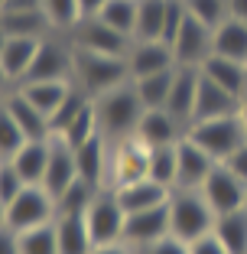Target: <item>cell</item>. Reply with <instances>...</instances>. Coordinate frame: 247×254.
<instances>
[{"mask_svg":"<svg viewBox=\"0 0 247 254\" xmlns=\"http://www.w3.org/2000/svg\"><path fill=\"white\" fill-rule=\"evenodd\" d=\"M127 82H130L127 59L72 46V85L82 88L88 98H101L104 91L120 88V85H127Z\"/></svg>","mask_w":247,"mask_h":254,"instance_id":"6da1fadb","label":"cell"},{"mask_svg":"<svg viewBox=\"0 0 247 254\" xmlns=\"http://www.w3.org/2000/svg\"><path fill=\"white\" fill-rule=\"evenodd\" d=\"M91 101H95V111H98V127H101V134L111 143L134 137L137 124H140L143 111H147L143 101L137 98L134 82L120 85V88H111L101 98H91Z\"/></svg>","mask_w":247,"mask_h":254,"instance_id":"7a4b0ae2","label":"cell"},{"mask_svg":"<svg viewBox=\"0 0 247 254\" xmlns=\"http://www.w3.org/2000/svg\"><path fill=\"white\" fill-rule=\"evenodd\" d=\"M215 209H211L198 189H172L169 195V235L192 245L215 228Z\"/></svg>","mask_w":247,"mask_h":254,"instance_id":"3957f363","label":"cell"},{"mask_svg":"<svg viewBox=\"0 0 247 254\" xmlns=\"http://www.w3.org/2000/svg\"><path fill=\"white\" fill-rule=\"evenodd\" d=\"M186 137L195 140L211 160H218V163H225L234 150L247 140L244 124H241L238 114H228V118H208V121H192V124L186 127Z\"/></svg>","mask_w":247,"mask_h":254,"instance_id":"277c9868","label":"cell"},{"mask_svg":"<svg viewBox=\"0 0 247 254\" xmlns=\"http://www.w3.org/2000/svg\"><path fill=\"white\" fill-rule=\"evenodd\" d=\"M124 222H127V212L120 209L114 189H101L95 195V202L88 205V212H85V225H88L95 248L124 241Z\"/></svg>","mask_w":247,"mask_h":254,"instance_id":"5b68a950","label":"cell"},{"mask_svg":"<svg viewBox=\"0 0 247 254\" xmlns=\"http://www.w3.org/2000/svg\"><path fill=\"white\" fill-rule=\"evenodd\" d=\"M55 199L46 192L43 186H26L13 202L7 205V228L13 232H26V228H39V225L55 222Z\"/></svg>","mask_w":247,"mask_h":254,"instance_id":"8992f818","label":"cell"},{"mask_svg":"<svg viewBox=\"0 0 247 254\" xmlns=\"http://www.w3.org/2000/svg\"><path fill=\"white\" fill-rule=\"evenodd\" d=\"M198 192L205 195L215 215H225V212H238L247 205V183L241 180L238 173L225 163H215V170L208 173V180L202 183Z\"/></svg>","mask_w":247,"mask_h":254,"instance_id":"52a82bcc","label":"cell"},{"mask_svg":"<svg viewBox=\"0 0 247 254\" xmlns=\"http://www.w3.org/2000/svg\"><path fill=\"white\" fill-rule=\"evenodd\" d=\"M150 176V147L140 143L137 137L111 143V176H107V189L127 186V183L147 180Z\"/></svg>","mask_w":247,"mask_h":254,"instance_id":"ba28073f","label":"cell"},{"mask_svg":"<svg viewBox=\"0 0 247 254\" xmlns=\"http://www.w3.org/2000/svg\"><path fill=\"white\" fill-rule=\"evenodd\" d=\"M26 82H72V46L46 36L39 43V53L33 59L26 78H23V85Z\"/></svg>","mask_w":247,"mask_h":254,"instance_id":"9c48e42d","label":"cell"},{"mask_svg":"<svg viewBox=\"0 0 247 254\" xmlns=\"http://www.w3.org/2000/svg\"><path fill=\"white\" fill-rule=\"evenodd\" d=\"M72 46L78 49H91V53H104V56H117V59H127L134 39L124 36V33L104 26L101 20H82L72 30Z\"/></svg>","mask_w":247,"mask_h":254,"instance_id":"30bf717a","label":"cell"},{"mask_svg":"<svg viewBox=\"0 0 247 254\" xmlns=\"http://www.w3.org/2000/svg\"><path fill=\"white\" fill-rule=\"evenodd\" d=\"M172 56H176V65L182 68H202L205 59L211 56V30L205 23H198L195 16H186L182 30L176 33V39L169 43Z\"/></svg>","mask_w":247,"mask_h":254,"instance_id":"8fae6325","label":"cell"},{"mask_svg":"<svg viewBox=\"0 0 247 254\" xmlns=\"http://www.w3.org/2000/svg\"><path fill=\"white\" fill-rule=\"evenodd\" d=\"M166 235H169V202L147 212H130L124 222V245H130L134 251L166 238Z\"/></svg>","mask_w":247,"mask_h":254,"instance_id":"7c38bea8","label":"cell"},{"mask_svg":"<svg viewBox=\"0 0 247 254\" xmlns=\"http://www.w3.org/2000/svg\"><path fill=\"white\" fill-rule=\"evenodd\" d=\"M218 160H211L202 147L189 137L176 143V189H202L208 173L215 170Z\"/></svg>","mask_w":247,"mask_h":254,"instance_id":"4fadbf2b","label":"cell"},{"mask_svg":"<svg viewBox=\"0 0 247 254\" xmlns=\"http://www.w3.org/2000/svg\"><path fill=\"white\" fill-rule=\"evenodd\" d=\"M134 137L147 147H169V143H179L186 137V124L176 121L166 108H147Z\"/></svg>","mask_w":247,"mask_h":254,"instance_id":"5bb4252c","label":"cell"},{"mask_svg":"<svg viewBox=\"0 0 247 254\" xmlns=\"http://www.w3.org/2000/svg\"><path fill=\"white\" fill-rule=\"evenodd\" d=\"M127 68H130V78H147V75L176 68V56L163 39H134L130 56H127Z\"/></svg>","mask_w":247,"mask_h":254,"instance_id":"9a60e30c","label":"cell"},{"mask_svg":"<svg viewBox=\"0 0 247 254\" xmlns=\"http://www.w3.org/2000/svg\"><path fill=\"white\" fill-rule=\"evenodd\" d=\"M3 108L10 111V118L16 121V127L23 130L26 140H52V127H49V118L39 111L36 105H30L26 98H23L20 88H10L7 95L0 98Z\"/></svg>","mask_w":247,"mask_h":254,"instance_id":"2e32d148","label":"cell"},{"mask_svg":"<svg viewBox=\"0 0 247 254\" xmlns=\"http://www.w3.org/2000/svg\"><path fill=\"white\" fill-rule=\"evenodd\" d=\"M75 166H78L82 180L107 189V176H111V140L104 134H98L88 143H82L75 150Z\"/></svg>","mask_w":247,"mask_h":254,"instance_id":"e0dca14e","label":"cell"},{"mask_svg":"<svg viewBox=\"0 0 247 254\" xmlns=\"http://www.w3.org/2000/svg\"><path fill=\"white\" fill-rule=\"evenodd\" d=\"M241 98L225 91L221 85H215L211 78H205L198 72V95H195V114L192 121H208V118H228V114H238Z\"/></svg>","mask_w":247,"mask_h":254,"instance_id":"ac0fdd59","label":"cell"},{"mask_svg":"<svg viewBox=\"0 0 247 254\" xmlns=\"http://www.w3.org/2000/svg\"><path fill=\"white\" fill-rule=\"evenodd\" d=\"M114 195H117L120 209L127 212H147V209H156V205H166L172 195L169 186H159L156 180H137V183H127V186H117L114 189Z\"/></svg>","mask_w":247,"mask_h":254,"instance_id":"d6986e66","label":"cell"},{"mask_svg":"<svg viewBox=\"0 0 247 254\" xmlns=\"http://www.w3.org/2000/svg\"><path fill=\"white\" fill-rule=\"evenodd\" d=\"M39 43L43 39H33V36H7V43L0 49V65H3L7 78L13 82V88L23 85V78H26V72H30L33 59L39 53Z\"/></svg>","mask_w":247,"mask_h":254,"instance_id":"ffe728a7","label":"cell"},{"mask_svg":"<svg viewBox=\"0 0 247 254\" xmlns=\"http://www.w3.org/2000/svg\"><path fill=\"white\" fill-rule=\"evenodd\" d=\"M75 176H78L75 150L65 147L62 140H55V137H52V143H49V163H46V176H43V189L55 199V195L75 180Z\"/></svg>","mask_w":247,"mask_h":254,"instance_id":"44dd1931","label":"cell"},{"mask_svg":"<svg viewBox=\"0 0 247 254\" xmlns=\"http://www.w3.org/2000/svg\"><path fill=\"white\" fill-rule=\"evenodd\" d=\"M195 95H198V68H176V78H172V91L169 101H166V111L172 114L182 124H192L195 114Z\"/></svg>","mask_w":247,"mask_h":254,"instance_id":"7402d4cb","label":"cell"},{"mask_svg":"<svg viewBox=\"0 0 247 254\" xmlns=\"http://www.w3.org/2000/svg\"><path fill=\"white\" fill-rule=\"evenodd\" d=\"M211 53L247 65V23L238 20V16H228V20L211 33Z\"/></svg>","mask_w":247,"mask_h":254,"instance_id":"603a6c76","label":"cell"},{"mask_svg":"<svg viewBox=\"0 0 247 254\" xmlns=\"http://www.w3.org/2000/svg\"><path fill=\"white\" fill-rule=\"evenodd\" d=\"M49 143H52V140H26L13 157H10L13 170L23 176L26 186H43L46 163H49Z\"/></svg>","mask_w":247,"mask_h":254,"instance_id":"cb8c5ba5","label":"cell"},{"mask_svg":"<svg viewBox=\"0 0 247 254\" xmlns=\"http://www.w3.org/2000/svg\"><path fill=\"white\" fill-rule=\"evenodd\" d=\"M198 72H202L205 78H211L215 85H221L225 91H231V95H238V98L247 95V65H241V62L211 53Z\"/></svg>","mask_w":247,"mask_h":254,"instance_id":"d4e9b609","label":"cell"},{"mask_svg":"<svg viewBox=\"0 0 247 254\" xmlns=\"http://www.w3.org/2000/svg\"><path fill=\"white\" fill-rule=\"evenodd\" d=\"M55 241H59V254H91L95 251L85 215H55Z\"/></svg>","mask_w":247,"mask_h":254,"instance_id":"484cf974","label":"cell"},{"mask_svg":"<svg viewBox=\"0 0 247 254\" xmlns=\"http://www.w3.org/2000/svg\"><path fill=\"white\" fill-rule=\"evenodd\" d=\"M0 26L7 36H33V39H46L52 36V23L49 16L39 10H10V13H0Z\"/></svg>","mask_w":247,"mask_h":254,"instance_id":"4316f807","label":"cell"},{"mask_svg":"<svg viewBox=\"0 0 247 254\" xmlns=\"http://www.w3.org/2000/svg\"><path fill=\"white\" fill-rule=\"evenodd\" d=\"M211 235L228 248V254H247V209L218 215Z\"/></svg>","mask_w":247,"mask_h":254,"instance_id":"83f0119b","label":"cell"},{"mask_svg":"<svg viewBox=\"0 0 247 254\" xmlns=\"http://www.w3.org/2000/svg\"><path fill=\"white\" fill-rule=\"evenodd\" d=\"M98 192H101V186H95V183L75 176V180L55 195V212H59V215H85Z\"/></svg>","mask_w":247,"mask_h":254,"instance_id":"f1b7e54d","label":"cell"},{"mask_svg":"<svg viewBox=\"0 0 247 254\" xmlns=\"http://www.w3.org/2000/svg\"><path fill=\"white\" fill-rule=\"evenodd\" d=\"M72 88H75L72 82H26V85H20L23 98H26L30 105H36L46 118H49L62 101H65Z\"/></svg>","mask_w":247,"mask_h":254,"instance_id":"f546056e","label":"cell"},{"mask_svg":"<svg viewBox=\"0 0 247 254\" xmlns=\"http://www.w3.org/2000/svg\"><path fill=\"white\" fill-rule=\"evenodd\" d=\"M179 68V65H176ZM176 68H166V72L147 75V78H130L137 88V98L143 101V108H166L172 91V78H176Z\"/></svg>","mask_w":247,"mask_h":254,"instance_id":"4dcf8cb0","label":"cell"},{"mask_svg":"<svg viewBox=\"0 0 247 254\" xmlns=\"http://www.w3.org/2000/svg\"><path fill=\"white\" fill-rule=\"evenodd\" d=\"M166 3H169V0H137V30H134V39H163Z\"/></svg>","mask_w":247,"mask_h":254,"instance_id":"1f68e13d","label":"cell"},{"mask_svg":"<svg viewBox=\"0 0 247 254\" xmlns=\"http://www.w3.org/2000/svg\"><path fill=\"white\" fill-rule=\"evenodd\" d=\"M95 20H101L104 26H111V30H117V33H124V36L134 39V30H137V0H107L104 10H101Z\"/></svg>","mask_w":247,"mask_h":254,"instance_id":"d6a6232c","label":"cell"},{"mask_svg":"<svg viewBox=\"0 0 247 254\" xmlns=\"http://www.w3.org/2000/svg\"><path fill=\"white\" fill-rule=\"evenodd\" d=\"M98 134H101V127H98V111H95V101H91V105L85 108V111L78 114V118L62 130V134H55V140H62L65 147L78 150L82 143H88L91 137H98Z\"/></svg>","mask_w":247,"mask_h":254,"instance_id":"836d02e7","label":"cell"},{"mask_svg":"<svg viewBox=\"0 0 247 254\" xmlns=\"http://www.w3.org/2000/svg\"><path fill=\"white\" fill-rule=\"evenodd\" d=\"M16 241H20V254H59L55 222L39 225V228H26V232H16Z\"/></svg>","mask_w":247,"mask_h":254,"instance_id":"e575fe53","label":"cell"},{"mask_svg":"<svg viewBox=\"0 0 247 254\" xmlns=\"http://www.w3.org/2000/svg\"><path fill=\"white\" fill-rule=\"evenodd\" d=\"M88 105H91V98L85 95L82 88H72V91H68V98L62 101L59 108H55L52 114H49V127H52V137H55V134H62V130H65V127L72 124V121H75Z\"/></svg>","mask_w":247,"mask_h":254,"instance_id":"d590c367","label":"cell"},{"mask_svg":"<svg viewBox=\"0 0 247 254\" xmlns=\"http://www.w3.org/2000/svg\"><path fill=\"white\" fill-rule=\"evenodd\" d=\"M186 10H189V16L205 23L211 33L231 16V3H228V0H186Z\"/></svg>","mask_w":247,"mask_h":254,"instance_id":"8d00e7d4","label":"cell"},{"mask_svg":"<svg viewBox=\"0 0 247 254\" xmlns=\"http://www.w3.org/2000/svg\"><path fill=\"white\" fill-rule=\"evenodd\" d=\"M150 180H156L159 186L176 189V143L150 147Z\"/></svg>","mask_w":247,"mask_h":254,"instance_id":"74e56055","label":"cell"},{"mask_svg":"<svg viewBox=\"0 0 247 254\" xmlns=\"http://www.w3.org/2000/svg\"><path fill=\"white\" fill-rule=\"evenodd\" d=\"M43 13L49 16L52 30H65L72 33L82 23V10H78V0H43Z\"/></svg>","mask_w":247,"mask_h":254,"instance_id":"f35d334b","label":"cell"},{"mask_svg":"<svg viewBox=\"0 0 247 254\" xmlns=\"http://www.w3.org/2000/svg\"><path fill=\"white\" fill-rule=\"evenodd\" d=\"M23 143H26L23 130L16 127V121L10 118V111L3 108V101H0V160H10Z\"/></svg>","mask_w":247,"mask_h":254,"instance_id":"ab89813d","label":"cell"},{"mask_svg":"<svg viewBox=\"0 0 247 254\" xmlns=\"http://www.w3.org/2000/svg\"><path fill=\"white\" fill-rule=\"evenodd\" d=\"M23 189H26L23 176L13 170V163H10V160H3V163H0V199L10 205V202H13L16 195L23 192Z\"/></svg>","mask_w":247,"mask_h":254,"instance_id":"60d3db41","label":"cell"},{"mask_svg":"<svg viewBox=\"0 0 247 254\" xmlns=\"http://www.w3.org/2000/svg\"><path fill=\"white\" fill-rule=\"evenodd\" d=\"M137 254H189V245H186V241H179V238H172V235H166V238H159V241H153V245L140 248Z\"/></svg>","mask_w":247,"mask_h":254,"instance_id":"b9f144b4","label":"cell"},{"mask_svg":"<svg viewBox=\"0 0 247 254\" xmlns=\"http://www.w3.org/2000/svg\"><path fill=\"white\" fill-rule=\"evenodd\" d=\"M189 254H228V248L215 238V235H205V238H195L189 245Z\"/></svg>","mask_w":247,"mask_h":254,"instance_id":"7bdbcfd3","label":"cell"},{"mask_svg":"<svg viewBox=\"0 0 247 254\" xmlns=\"http://www.w3.org/2000/svg\"><path fill=\"white\" fill-rule=\"evenodd\" d=\"M225 166H231V170H234V173H238L241 180H244V183H247V140H244V143H241V147H238V150H234L231 157H228V160H225Z\"/></svg>","mask_w":247,"mask_h":254,"instance_id":"ee69618b","label":"cell"},{"mask_svg":"<svg viewBox=\"0 0 247 254\" xmlns=\"http://www.w3.org/2000/svg\"><path fill=\"white\" fill-rule=\"evenodd\" d=\"M0 254H20V241H16V232L0 225Z\"/></svg>","mask_w":247,"mask_h":254,"instance_id":"f6af8a7d","label":"cell"},{"mask_svg":"<svg viewBox=\"0 0 247 254\" xmlns=\"http://www.w3.org/2000/svg\"><path fill=\"white\" fill-rule=\"evenodd\" d=\"M43 0H3L0 3V13H10V10H39Z\"/></svg>","mask_w":247,"mask_h":254,"instance_id":"bcb514c9","label":"cell"},{"mask_svg":"<svg viewBox=\"0 0 247 254\" xmlns=\"http://www.w3.org/2000/svg\"><path fill=\"white\" fill-rule=\"evenodd\" d=\"M107 0H78V10H82V20H95L101 10H104Z\"/></svg>","mask_w":247,"mask_h":254,"instance_id":"7dc6e473","label":"cell"},{"mask_svg":"<svg viewBox=\"0 0 247 254\" xmlns=\"http://www.w3.org/2000/svg\"><path fill=\"white\" fill-rule=\"evenodd\" d=\"M91 254H137L130 245H124V241H117V245H101V248H95Z\"/></svg>","mask_w":247,"mask_h":254,"instance_id":"c3c4849f","label":"cell"},{"mask_svg":"<svg viewBox=\"0 0 247 254\" xmlns=\"http://www.w3.org/2000/svg\"><path fill=\"white\" fill-rule=\"evenodd\" d=\"M228 3H231V16L247 23V0H228Z\"/></svg>","mask_w":247,"mask_h":254,"instance_id":"681fc988","label":"cell"},{"mask_svg":"<svg viewBox=\"0 0 247 254\" xmlns=\"http://www.w3.org/2000/svg\"><path fill=\"white\" fill-rule=\"evenodd\" d=\"M10 88H13V82H10V78H7V72H3V65H0V98L7 95Z\"/></svg>","mask_w":247,"mask_h":254,"instance_id":"f907efd6","label":"cell"},{"mask_svg":"<svg viewBox=\"0 0 247 254\" xmlns=\"http://www.w3.org/2000/svg\"><path fill=\"white\" fill-rule=\"evenodd\" d=\"M238 118H241V124H244V134H247V95L241 98V108H238Z\"/></svg>","mask_w":247,"mask_h":254,"instance_id":"816d5d0a","label":"cell"},{"mask_svg":"<svg viewBox=\"0 0 247 254\" xmlns=\"http://www.w3.org/2000/svg\"><path fill=\"white\" fill-rule=\"evenodd\" d=\"M0 225H7V202L0 199Z\"/></svg>","mask_w":247,"mask_h":254,"instance_id":"f5cc1de1","label":"cell"},{"mask_svg":"<svg viewBox=\"0 0 247 254\" xmlns=\"http://www.w3.org/2000/svg\"><path fill=\"white\" fill-rule=\"evenodd\" d=\"M3 43H7V33H3V26H0V49H3Z\"/></svg>","mask_w":247,"mask_h":254,"instance_id":"db71d44e","label":"cell"},{"mask_svg":"<svg viewBox=\"0 0 247 254\" xmlns=\"http://www.w3.org/2000/svg\"><path fill=\"white\" fill-rule=\"evenodd\" d=\"M0 163H3V160H0Z\"/></svg>","mask_w":247,"mask_h":254,"instance_id":"11a10c76","label":"cell"},{"mask_svg":"<svg viewBox=\"0 0 247 254\" xmlns=\"http://www.w3.org/2000/svg\"><path fill=\"white\" fill-rule=\"evenodd\" d=\"M0 3H3V0H0Z\"/></svg>","mask_w":247,"mask_h":254,"instance_id":"9f6ffc18","label":"cell"},{"mask_svg":"<svg viewBox=\"0 0 247 254\" xmlns=\"http://www.w3.org/2000/svg\"><path fill=\"white\" fill-rule=\"evenodd\" d=\"M244 209H247V205H244Z\"/></svg>","mask_w":247,"mask_h":254,"instance_id":"6f0895ef","label":"cell"}]
</instances>
